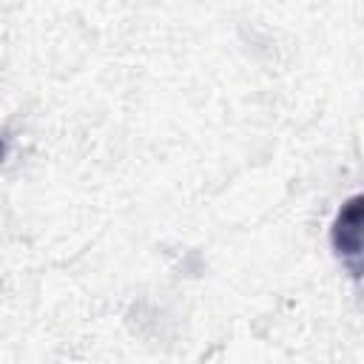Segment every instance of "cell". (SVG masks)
I'll list each match as a JSON object with an SVG mask.
<instances>
[{
  "instance_id": "obj_1",
  "label": "cell",
  "mask_w": 364,
  "mask_h": 364,
  "mask_svg": "<svg viewBox=\"0 0 364 364\" xmlns=\"http://www.w3.org/2000/svg\"><path fill=\"white\" fill-rule=\"evenodd\" d=\"M361 196H350L333 222V247L336 253L350 264V270L358 276L361 270Z\"/></svg>"
},
{
  "instance_id": "obj_2",
  "label": "cell",
  "mask_w": 364,
  "mask_h": 364,
  "mask_svg": "<svg viewBox=\"0 0 364 364\" xmlns=\"http://www.w3.org/2000/svg\"><path fill=\"white\" fill-rule=\"evenodd\" d=\"M0 156H3V139H0Z\"/></svg>"
}]
</instances>
